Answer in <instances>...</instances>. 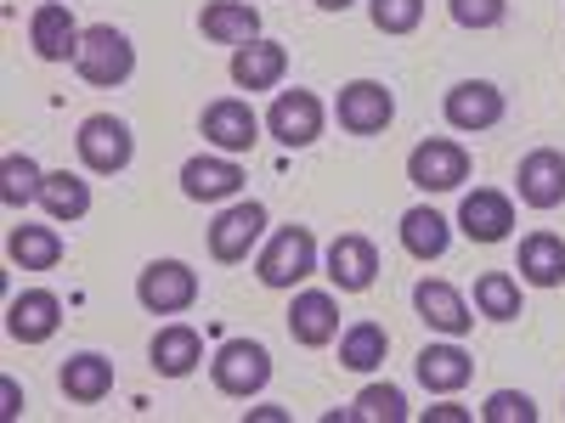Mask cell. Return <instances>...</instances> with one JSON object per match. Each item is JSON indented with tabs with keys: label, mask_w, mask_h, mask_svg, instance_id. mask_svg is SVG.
Wrapping results in <instances>:
<instances>
[{
	"label": "cell",
	"mask_w": 565,
	"mask_h": 423,
	"mask_svg": "<svg viewBox=\"0 0 565 423\" xmlns=\"http://www.w3.org/2000/svg\"><path fill=\"white\" fill-rule=\"evenodd\" d=\"M476 316H487V322H514L521 316V276L481 271L476 276Z\"/></svg>",
	"instance_id": "obj_29"
},
{
	"label": "cell",
	"mask_w": 565,
	"mask_h": 423,
	"mask_svg": "<svg viewBox=\"0 0 565 423\" xmlns=\"http://www.w3.org/2000/svg\"><path fill=\"white\" fill-rule=\"evenodd\" d=\"M514 193L526 209H559L565 204V153L559 148H532L514 170Z\"/></svg>",
	"instance_id": "obj_14"
},
{
	"label": "cell",
	"mask_w": 565,
	"mask_h": 423,
	"mask_svg": "<svg viewBox=\"0 0 565 423\" xmlns=\"http://www.w3.org/2000/svg\"><path fill=\"white\" fill-rule=\"evenodd\" d=\"M317 271V238H311V226H277L266 249L255 254V276H260V289H300V282Z\"/></svg>",
	"instance_id": "obj_1"
},
{
	"label": "cell",
	"mask_w": 565,
	"mask_h": 423,
	"mask_svg": "<svg viewBox=\"0 0 565 423\" xmlns=\"http://www.w3.org/2000/svg\"><path fill=\"white\" fill-rule=\"evenodd\" d=\"M148 356H153V367L164 372V379H186V372L204 361V339H199V327L170 322V327H159V334H153Z\"/></svg>",
	"instance_id": "obj_23"
},
{
	"label": "cell",
	"mask_w": 565,
	"mask_h": 423,
	"mask_svg": "<svg viewBox=\"0 0 565 423\" xmlns=\"http://www.w3.org/2000/svg\"><path fill=\"white\" fill-rule=\"evenodd\" d=\"M413 372H418V384L430 395H458L469 384V372H476V356L458 350V345H424Z\"/></svg>",
	"instance_id": "obj_21"
},
{
	"label": "cell",
	"mask_w": 565,
	"mask_h": 423,
	"mask_svg": "<svg viewBox=\"0 0 565 423\" xmlns=\"http://www.w3.org/2000/svg\"><path fill=\"white\" fill-rule=\"evenodd\" d=\"M136 300H141V311H153V316L193 311L199 305V271L186 260H153L148 271L136 276Z\"/></svg>",
	"instance_id": "obj_5"
},
{
	"label": "cell",
	"mask_w": 565,
	"mask_h": 423,
	"mask_svg": "<svg viewBox=\"0 0 565 423\" xmlns=\"http://www.w3.org/2000/svg\"><path fill=\"white\" fill-rule=\"evenodd\" d=\"M260 238H266V204L244 198V204H232V209L215 215V226H210V254H215L221 265H244Z\"/></svg>",
	"instance_id": "obj_8"
},
{
	"label": "cell",
	"mask_w": 565,
	"mask_h": 423,
	"mask_svg": "<svg viewBox=\"0 0 565 423\" xmlns=\"http://www.w3.org/2000/svg\"><path fill=\"white\" fill-rule=\"evenodd\" d=\"M282 74H289V52H282L277 40L232 45V85L238 90H277Z\"/></svg>",
	"instance_id": "obj_20"
},
{
	"label": "cell",
	"mask_w": 565,
	"mask_h": 423,
	"mask_svg": "<svg viewBox=\"0 0 565 423\" xmlns=\"http://www.w3.org/2000/svg\"><path fill=\"white\" fill-rule=\"evenodd\" d=\"M407 181L418 186V193H458V186L469 181V148L463 141H447V135L418 141V148L407 153Z\"/></svg>",
	"instance_id": "obj_6"
},
{
	"label": "cell",
	"mask_w": 565,
	"mask_h": 423,
	"mask_svg": "<svg viewBox=\"0 0 565 423\" xmlns=\"http://www.w3.org/2000/svg\"><path fill=\"white\" fill-rule=\"evenodd\" d=\"M413 311L436 327V334H447V339H463L469 327H476V311H469V300L452 289V282H441V276H424L418 289H413Z\"/></svg>",
	"instance_id": "obj_17"
},
{
	"label": "cell",
	"mask_w": 565,
	"mask_h": 423,
	"mask_svg": "<svg viewBox=\"0 0 565 423\" xmlns=\"http://www.w3.org/2000/svg\"><path fill=\"white\" fill-rule=\"evenodd\" d=\"M74 153H79V164H85L90 175H119V170H130V159H136V135H130V124L114 119V113H90V119H79V130H74Z\"/></svg>",
	"instance_id": "obj_3"
},
{
	"label": "cell",
	"mask_w": 565,
	"mask_h": 423,
	"mask_svg": "<svg viewBox=\"0 0 565 423\" xmlns=\"http://www.w3.org/2000/svg\"><path fill=\"white\" fill-rule=\"evenodd\" d=\"M7 260L23 265V271H52V265H63V238L52 226H12Z\"/></svg>",
	"instance_id": "obj_28"
},
{
	"label": "cell",
	"mask_w": 565,
	"mask_h": 423,
	"mask_svg": "<svg viewBox=\"0 0 565 423\" xmlns=\"http://www.w3.org/2000/svg\"><path fill=\"white\" fill-rule=\"evenodd\" d=\"M63 327V300L52 294V289H23V294H12V305H7V334L18 339V345H45Z\"/></svg>",
	"instance_id": "obj_18"
},
{
	"label": "cell",
	"mask_w": 565,
	"mask_h": 423,
	"mask_svg": "<svg viewBox=\"0 0 565 423\" xmlns=\"http://www.w3.org/2000/svg\"><path fill=\"white\" fill-rule=\"evenodd\" d=\"M322 265H328V282H334L340 294H362V289H373V276H380V249H373V238H362V231H340V238L328 243Z\"/></svg>",
	"instance_id": "obj_12"
},
{
	"label": "cell",
	"mask_w": 565,
	"mask_h": 423,
	"mask_svg": "<svg viewBox=\"0 0 565 423\" xmlns=\"http://www.w3.org/2000/svg\"><path fill=\"white\" fill-rule=\"evenodd\" d=\"M199 130H204V141L215 153H249L255 141H260V119H255V108L244 102V97H215L210 108H204V119H199Z\"/></svg>",
	"instance_id": "obj_10"
},
{
	"label": "cell",
	"mask_w": 565,
	"mask_h": 423,
	"mask_svg": "<svg viewBox=\"0 0 565 423\" xmlns=\"http://www.w3.org/2000/svg\"><path fill=\"white\" fill-rule=\"evenodd\" d=\"M396 231H402V249H407L413 260H441L447 243H452V220H447L441 209H430V204H413Z\"/></svg>",
	"instance_id": "obj_22"
},
{
	"label": "cell",
	"mask_w": 565,
	"mask_h": 423,
	"mask_svg": "<svg viewBox=\"0 0 565 423\" xmlns=\"http://www.w3.org/2000/svg\"><path fill=\"white\" fill-rule=\"evenodd\" d=\"M199 29L215 45H249V40H260V12L249 7V0H210V7L199 12Z\"/></svg>",
	"instance_id": "obj_26"
},
{
	"label": "cell",
	"mask_w": 565,
	"mask_h": 423,
	"mask_svg": "<svg viewBox=\"0 0 565 423\" xmlns=\"http://www.w3.org/2000/svg\"><path fill=\"white\" fill-rule=\"evenodd\" d=\"M447 12H452L458 29L487 34V29H498V23L509 18V0H447Z\"/></svg>",
	"instance_id": "obj_34"
},
{
	"label": "cell",
	"mask_w": 565,
	"mask_h": 423,
	"mask_svg": "<svg viewBox=\"0 0 565 423\" xmlns=\"http://www.w3.org/2000/svg\"><path fill=\"white\" fill-rule=\"evenodd\" d=\"M407 417V395L396 384H367L351 406V423H402Z\"/></svg>",
	"instance_id": "obj_32"
},
{
	"label": "cell",
	"mask_w": 565,
	"mask_h": 423,
	"mask_svg": "<svg viewBox=\"0 0 565 423\" xmlns=\"http://www.w3.org/2000/svg\"><path fill=\"white\" fill-rule=\"evenodd\" d=\"M322 97L317 90H277L271 108H266V130L282 141V148H311V141L322 135Z\"/></svg>",
	"instance_id": "obj_9"
},
{
	"label": "cell",
	"mask_w": 565,
	"mask_h": 423,
	"mask_svg": "<svg viewBox=\"0 0 565 423\" xmlns=\"http://www.w3.org/2000/svg\"><path fill=\"white\" fill-rule=\"evenodd\" d=\"M289 339L306 345V350L334 345V339H340V300L322 294V289L295 294V305H289Z\"/></svg>",
	"instance_id": "obj_19"
},
{
	"label": "cell",
	"mask_w": 565,
	"mask_h": 423,
	"mask_svg": "<svg viewBox=\"0 0 565 423\" xmlns=\"http://www.w3.org/2000/svg\"><path fill=\"white\" fill-rule=\"evenodd\" d=\"M40 209L52 215L57 226H74L90 215V181L74 175V170H45V186H40Z\"/></svg>",
	"instance_id": "obj_27"
},
{
	"label": "cell",
	"mask_w": 565,
	"mask_h": 423,
	"mask_svg": "<svg viewBox=\"0 0 565 423\" xmlns=\"http://www.w3.org/2000/svg\"><path fill=\"white\" fill-rule=\"evenodd\" d=\"M514 271H521V282H532V289H559L565 282V238H554V231H532V238H521V260H514Z\"/></svg>",
	"instance_id": "obj_25"
},
{
	"label": "cell",
	"mask_w": 565,
	"mask_h": 423,
	"mask_svg": "<svg viewBox=\"0 0 565 423\" xmlns=\"http://www.w3.org/2000/svg\"><path fill=\"white\" fill-rule=\"evenodd\" d=\"M514 226V198L498 193V186H476V193H463L458 204V231L469 243H503Z\"/></svg>",
	"instance_id": "obj_16"
},
{
	"label": "cell",
	"mask_w": 565,
	"mask_h": 423,
	"mask_svg": "<svg viewBox=\"0 0 565 423\" xmlns=\"http://www.w3.org/2000/svg\"><path fill=\"white\" fill-rule=\"evenodd\" d=\"M74 74H79L85 85H97V90L125 85V79L136 74V45H130V34H125V29H114V23H90V29H85V40H79Z\"/></svg>",
	"instance_id": "obj_2"
},
{
	"label": "cell",
	"mask_w": 565,
	"mask_h": 423,
	"mask_svg": "<svg viewBox=\"0 0 565 423\" xmlns=\"http://www.w3.org/2000/svg\"><path fill=\"white\" fill-rule=\"evenodd\" d=\"M63 395L79 401V406H97L114 395V361L97 356V350H79L63 361Z\"/></svg>",
	"instance_id": "obj_24"
},
{
	"label": "cell",
	"mask_w": 565,
	"mask_h": 423,
	"mask_svg": "<svg viewBox=\"0 0 565 423\" xmlns=\"http://www.w3.org/2000/svg\"><path fill=\"white\" fill-rule=\"evenodd\" d=\"M181 193L193 204H226V198L244 193V170L232 153H199V159L181 164Z\"/></svg>",
	"instance_id": "obj_13"
},
{
	"label": "cell",
	"mask_w": 565,
	"mask_h": 423,
	"mask_svg": "<svg viewBox=\"0 0 565 423\" xmlns=\"http://www.w3.org/2000/svg\"><path fill=\"white\" fill-rule=\"evenodd\" d=\"M367 18L380 34H413L424 23V0H367Z\"/></svg>",
	"instance_id": "obj_33"
},
{
	"label": "cell",
	"mask_w": 565,
	"mask_h": 423,
	"mask_svg": "<svg viewBox=\"0 0 565 423\" xmlns=\"http://www.w3.org/2000/svg\"><path fill=\"white\" fill-rule=\"evenodd\" d=\"M334 119L345 135H385L391 119H396V97H391V85L380 79H351L340 90V102H334Z\"/></svg>",
	"instance_id": "obj_7"
},
{
	"label": "cell",
	"mask_w": 565,
	"mask_h": 423,
	"mask_svg": "<svg viewBox=\"0 0 565 423\" xmlns=\"http://www.w3.org/2000/svg\"><path fill=\"white\" fill-rule=\"evenodd\" d=\"M210 379H215L221 395L249 401V395H260L271 384V350L260 339H226L215 350V361H210Z\"/></svg>",
	"instance_id": "obj_4"
},
{
	"label": "cell",
	"mask_w": 565,
	"mask_h": 423,
	"mask_svg": "<svg viewBox=\"0 0 565 423\" xmlns=\"http://www.w3.org/2000/svg\"><path fill=\"white\" fill-rule=\"evenodd\" d=\"M385 350H391V334L380 322H351L340 334V367H351V372H373L385 361Z\"/></svg>",
	"instance_id": "obj_30"
},
{
	"label": "cell",
	"mask_w": 565,
	"mask_h": 423,
	"mask_svg": "<svg viewBox=\"0 0 565 423\" xmlns=\"http://www.w3.org/2000/svg\"><path fill=\"white\" fill-rule=\"evenodd\" d=\"M476 412L469 406H452V401H441V406H424V423H469Z\"/></svg>",
	"instance_id": "obj_36"
},
{
	"label": "cell",
	"mask_w": 565,
	"mask_h": 423,
	"mask_svg": "<svg viewBox=\"0 0 565 423\" xmlns=\"http://www.w3.org/2000/svg\"><path fill=\"white\" fill-rule=\"evenodd\" d=\"M322 12H345V7H356V0H317Z\"/></svg>",
	"instance_id": "obj_38"
},
{
	"label": "cell",
	"mask_w": 565,
	"mask_h": 423,
	"mask_svg": "<svg viewBox=\"0 0 565 423\" xmlns=\"http://www.w3.org/2000/svg\"><path fill=\"white\" fill-rule=\"evenodd\" d=\"M487 423H537V401L526 390H492L481 406Z\"/></svg>",
	"instance_id": "obj_35"
},
{
	"label": "cell",
	"mask_w": 565,
	"mask_h": 423,
	"mask_svg": "<svg viewBox=\"0 0 565 423\" xmlns=\"http://www.w3.org/2000/svg\"><path fill=\"white\" fill-rule=\"evenodd\" d=\"M79 40H85V29L74 23V12L63 7V0H45V7H34V18H29V45H34L40 63H74V57H79Z\"/></svg>",
	"instance_id": "obj_15"
},
{
	"label": "cell",
	"mask_w": 565,
	"mask_h": 423,
	"mask_svg": "<svg viewBox=\"0 0 565 423\" xmlns=\"http://www.w3.org/2000/svg\"><path fill=\"white\" fill-rule=\"evenodd\" d=\"M0 417H23V390L12 379H0Z\"/></svg>",
	"instance_id": "obj_37"
},
{
	"label": "cell",
	"mask_w": 565,
	"mask_h": 423,
	"mask_svg": "<svg viewBox=\"0 0 565 423\" xmlns=\"http://www.w3.org/2000/svg\"><path fill=\"white\" fill-rule=\"evenodd\" d=\"M40 186H45V170L29 153H7V159H0V204H7V209L40 204Z\"/></svg>",
	"instance_id": "obj_31"
},
{
	"label": "cell",
	"mask_w": 565,
	"mask_h": 423,
	"mask_svg": "<svg viewBox=\"0 0 565 423\" xmlns=\"http://www.w3.org/2000/svg\"><path fill=\"white\" fill-rule=\"evenodd\" d=\"M503 108H509V102H503V90H498L492 79H463V85L447 90V102H441L447 124L463 130V135H481V130L503 124Z\"/></svg>",
	"instance_id": "obj_11"
}]
</instances>
